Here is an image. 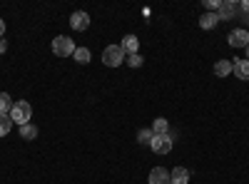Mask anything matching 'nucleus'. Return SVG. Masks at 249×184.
<instances>
[{
  "label": "nucleus",
  "instance_id": "f257e3e1",
  "mask_svg": "<svg viewBox=\"0 0 249 184\" xmlns=\"http://www.w3.org/2000/svg\"><path fill=\"white\" fill-rule=\"evenodd\" d=\"M30 117H33V107L28 105V102H25V100L15 102L13 110H10V119H13V125H18V127L30 125Z\"/></svg>",
  "mask_w": 249,
  "mask_h": 184
},
{
  "label": "nucleus",
  "instance_id": "f03ea898",
  "mask_svg": "<svg viewBox=\"0 0 249 184\" xmlns=\"http://www.w3.org/2000/svg\"><path fill=\"white\" fill-rule=\"evenodd\" d=\"M124 50L120 48V45H107L105 50H102V63H105L107 67H120L122 63H124Z\"/></svg>",
  "mask_w": 249,
  "mask_h": 184
},
{
  "label": "nucleus",
  "instance_id": "7ed1b4c3",
  "mask_svg": "<svg viewBox=\"0 0 249 184\" xmlns=\"http://www.w3.org/2000/svg\"><path fill=\"white\" fill-rule=\"evenodd\" d=\"M53 52L57 57H70V55H75V43H72L68 35H57L53 40Z\"/></svg>",
  "mask_w": 249,
  "mask_h": 184
},
{
  "label": "nucleus",
  "instance_id": "20e7f679",
  "mask_svg": "<svg viewBox=\"0 0 249 184\" xmlns=\"http://www.w3.org/2000/svg\"><path fill=\"white\" fill-rule=\"evenodd\" d=\"M172 145H175V139H172V134L167 132V134H155L150 147H152L155 154H170V152H172Z\"/></svg>",
  "mask_w": 249,
  "mask_h": 184
},
{
  "label": "nucleus",
  "instance_id": "39448f33",
  "mask_svg": "<svg viewBox=\"0 0 249 184\" xmlns=\"http://www.w3.org/2000/svg\"><path fill=\"white\" fill-rule=\"evenodd\" d=\"M70 28L77 30V33H85V30L90 28V15H88L85 10H75V13L70 15Z\"/></svg>",
  "mask_w": 249,
  "mask_h": 184
},
{
  "label": "nucleus",
  "instance_id": "423d86ee",
  "mask_svg": "<svg viewBox=\"0 0 249 184\" xmlns=\"http://www.w3.org/2000/svg\"><path fill=\"white\" fill-rule=\"evenodd\" d=\"M230 45L232 48H247L249 45V30H244V28L232 30L230 33Z\"/></svg>",
  "mask_w": 249,
  "mask_h": 184
},
{
  "label": "nucleus",
  "instance_id": "0eeeda50",
  "mask_svg": "<svg viewBox=\"0 0 249 184\" xmlns=\"http://www.w3.org/2000/svg\"><path fill=\"white\" fill-rule=\"evenodd\" d=\"M234 13H237V5L232 3V0H222L219 10H217V17H219V20H232Z\"/></svg>",
  "mask_w": 249,
  "mask_h": 184
},
{
  "label": "nucleus",
  "instance_id": "6e6552de",
  "mask_svg": "<svg viewBox=\"0 0 249 184\" xmlns=\"http://www.w3.org/2000/svg\"><path fill=\"white\" fill-rule=\"evenodd\" d=\"M120 48L124 50V55H135V52L140 50V40H137V35H124V37H122V43H120Z\"/></svg>",
  "mask_w": 249,
  "mask_h": 184
},
{
  "label": "nucleus",
  "instance_id": "1a4fd4ad",
  "mask_svg": "<svg viewBox=\"0 0 249 184\" xmlns=\"http://www.w3.org/2000/svg\"><path fill=\"white\" fill-rule=\"evenodd\" d=\"M150 184H170V172L164 169V167H155L152 172H150V179H147Z\"/></svg>",
  "mask_w": 249,
  "mask_h": 184
},
{
  "label": "nucleus",
  "instance_id": "9d476101",
  "mask_svg": "<svg viewBox=\"0 0 249 184\" xmlns=\"http://www.w3.org/2000/svg\"><path fill=\"white\" fill-rule=\"evenodd\" d=\"M232 72L239 80H249V60H232Z\"/></svg>",
  "mask_w": 249,
  "mask_h": 184
},
{
  "label": "nucleus",
  "instance_id": "9b49d317",
  "mask_svg": "<svg viewBox=\"0 0 249 184\" xmlns=\"http://www.w3.org/2000/svg\"><path fill=\"white\" fill-rule=\"evenodd\" d=\"M187 182H190V172L184 167H175L170 172V184H187Z\"/></svg>",
  "mask_w": 249,
  "mask_h": 184
},
{
  "label": "nucleus",
  "instance_id": "f8f14e48",
  "mask_svg": "<svg viewBox=\"0 0 249 184\" xmlns=\"http://www.w3.org/2000/svg\"><path fill=\"white\" fill-rule=\"evenodd\" d=\"M217 25H219L217 13H204V15L199 17V28H202V30H212V28H217Z\"/></svg>",
  "mask_w": 249,
  "mask_h": 184
},
{
  "label": "nucleus",
  "instance_id": "ddd939ff",
  "mask_svg": "<svg viewBox=\"0 0 249 184\" xmlns=\"http://www.w3.org/2000/svg\"><path fill=\"white\" fill-rule=\"evenodd\" d=\"M232 72V60H217L214 63V75L217 77H227Z\"/></svg>",
  "mask_w": 249,
  "mask_h": 184
},
{
  "label": "nucleus",
  "instance_id": "4468645a",
  "mask_svg": "<svg viewBox=\"0 0 249 184\" xmlns=\"http://www.w3.org/2000/svg\"><path fill=\"white\" fill-rule=\"evenodd\" d=\"M152 132H155V134H167V132H170L167 119H164V117H157V119L152 122Z\"/></svg>",
  "mask_w": 249,
  "mask_h": 184
},
{
  "label": "nucleus",
  "instance_id": "2eb2a0df",
  "mask_svg": "<svg viewBox=\"0 0 249 184\" xmlns=\"http://www.w3.org/2000/svg\"><path fill=\"white\" fill-rule=\"evenodd\" d=\"M10 130H13V119H10V115L0 112V137H5Z\"/></svg>",
  "mask_w": 249,
  "mask_h": 184
},
{
  "label": "nucleus",
  "instance_id": "dca6fc26",
  "mask_svg": "<svg viewBox=\"0 0 249 184\" xmlns=\"http://www.w3.org/2000/svg\"><path fill=\"white\" fill-rule=\"evenodd\" d=\"M72 57L77 60L80 65H88L92 55H90V50H88V48H75V55H72Z\"/></svg>",
  "mask_w": 249,
  "mask_h": 184
},
{
  "label": "nucleus",
  "instance_id": "f3484780",
  "mask_svg": "<svg viewBox=\"0 0 249 184\" xmlns=\"http://www.w3.org/2000/svg\"><path fill=\"white\" fill-rule=\"evenodd\" d=\"M13 105H15V102L10 100V95H8V92H0V112H5V115H10Z\"/></svg>",
  "mask_w": 249,
  "mask_h": 184
},
{
  "label": "nucleus",
  "instance_id": "a211bd4d",
  "mask_svg": "<svg viewBox=\"0 0 249 184\" xmlns=\"http://www.w3.org/2000/svg\"><path fill=\"white\" fill-rule=\"evenodd\" d=\"M20 137H23V139H35L37 137V127L35 125H23V127H20Z\"/></svg>",
  "mask_w": 249,
  "mask_h": 184
},
{
  "label": "nucleus",
  "instance_id": "6ab92c4d",
  "mask_svg": "<svg viewBox=\"0 0 249 184\" xmlns=\"http://www.w3.org/2000/svg\"><path fill=\"white\" fill-rule=\"evenodd\" d=\"M152 137H155L152 130H140L137 132V142H140V145H152Z\"/></svg>",
  "mask_w": 249,
  "mask_h": 184
},
{
  "label": "nucleus",
  "instance_id": "aec40b11",
  "mask_svg": "<svg viewBox=\"0 0 249 184\" xmlns=\"http://www.w3.org/2000/svg\"><path fill=\"white\" fill-rule=\"evenodd\" d=\"M124 63H127L130 67H140V65H142V55H140V52H135V55H127V57H124Z\"/></svg>",
  "mask_w": 249,
  "mask_h": 184
},
{
  "label": "nucleus",
  "instance_id": "412c9836",
  "mask_svg": "<svg viewBox=\"0 0 249 184\" xmlns=\"http://www.w3.org/2000/svg\"><path fill=\"white\" fill-rule=\"evenodd\" d=\"M219 3H222V0H204V8L210 10V13H217L219 10Z\"/></svg>",
  "mask_w": 249,
  "mask_h": 184
},
{
  "label": "nucleus",
  "instance_id": "4be33fe9",
  "mask_svg": "<svg viewBox=\"0 0 249 184\" xmlns=\"http://www.w3.org/2000/svg\"><path fill=\"white\" fill-rule=\"evenodd\" d=\"M5 50H8V40H5V37H0V55H3Z\"/></svg>",
  "mask_w": 249,
  "mask_h": 184
},
{
  "label": "nucleus",
  "instance_id": "5701e85b",
  "mask_svg": "<svg viewBox=\"0 0 249 184\" xmlns=\"http://www.w3.org/2000/svg\"><path fill=\"white\" fill-rule=\"evenodd\" d=\"M0 37H5V20L0 17Z\"/></svg>",
  "mask_w": 249,
  "mask_h": 184
},
{
  "label": "nucleus",
  "instance_id": "b1692460",
  "mask_svg": "<svg viewBox=\"0 0 249 184\" xmlns=\"http://www.w3.org/2000/svg\"><path fill=\"white\" fill-rule=\"evenodd\" d=\"M242 13L249 15V0H244V3H242Z\"/></svg>",
  "mask_w": 249,
  "mask_h": 184
},
{
  "label": "nucleus",
  "instance_id": "393cba45",
  "mask_svg": "<svg viewBox=\"0 0 249 184\" xmlns=\"http://www.w3.org/2000/svg\"><path fill=\"white\" fill-rule=\"evenodd\" d=\"M244 25H249V15H244Z\"/></svg>",
  "mask_w": 249,
  "mask_h": 184
},
{
  "label": "nucleus",
  "instance_id": "a878e982",
  "mask_svg": "<svg viewBox=\"0 0 249 184\" xmlns=\"http://www.w3.org/2000/svg\"><path fill=\"white\" fill-rule=\"evenodd\" d=\"M244 52H247V60H249V45H247V48H244Z\"/></svg>",
  "mask_w": 249,
  "mask_h": 184
}]
</instances>
